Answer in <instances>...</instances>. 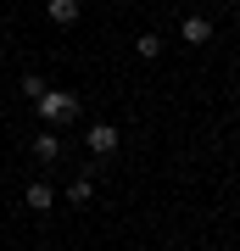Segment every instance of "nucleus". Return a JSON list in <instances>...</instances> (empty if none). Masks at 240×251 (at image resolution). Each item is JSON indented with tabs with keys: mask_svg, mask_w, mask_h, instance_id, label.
<instances>
[{
	"mask_svg": "<svg viewBox=\"0 0 240 251\" xmlns=\"http://www.w3.org/2000/svg\"><path fill=\"white\" fill-rule=\"evenodd\" d=\"M34 106H39V117H45V128H62V123L79 117V95H73V90H45Z\"/></svg>",
	"mask_w": 240,
	"mask_h": 251,
	"instance_id": "f257e3e1",
	"label": "nucleus"
},
{
	"mask_svg": "<svg viewBox=\"0 0 240 251\" xmlns=\"http://www.w3.org/2000/svg\"><path fill=\"white\" fill-rule=\"evenodd\" d=\"M84 140H89V151H95V156H112V151H117V128H112V123H89Z\"/></svg>",
	"mask_w": 240,
	"mask_h": 251,
	"instance_id": "f03ea898",
	"label": "nucleus"
},
{
	"mask_svg": "<svg viewBox=\"0 0 240 251\" xmlns=\"http://www.w3.org/2000/svg\"><path fill=\"white\" fill-rule=\"evenodd\" d=\"M179 39H185V45H207V39H213V23L207 17H185L179 23Z\"/></svg>",
	"mask_w": 240,
	"mask_h": 251,
	"instance_id": "7ed1b4c3",
	"label": "nucleus"
},
{
	"mask_svg": "<svg viewBox=\"0 0 240 251\" xmlns=\"http://www.w3.org/2000/svg\"><path fill=\"white\" fill-rule=\"evenodd\" d=\"M45 11H51L56 28H73V23H79V0H45Z\"/></svg>",
	"mask_w": 240,
	"mask_h": 251,
	"instance_id": "20e7f679",
	"label": "nucleus"
},
{
	"mask_svg": "<svg viewBox=\"0 0 240 251\" xmlns=\"http://www.w3.org/2000/svg\"><path fill=\"white\" fill-rule=\"evenodd\" d=\"M34 156L45 162V168H51V162H56V156H62V140H56V134H51V128H45V134H34Z\"/></svg>",
	"mask_w": 240,
	"mask_h": 251,
	"instance_id": "39448f33",
	"label": "nucleus"
},
{
	"mask_svg": "<svg viewBox=\"0 0 240 251\" xmlns=\"http://www.w3.org/2000/svg\"><path fill=\"white\" fill-rule=\"evenodd\" d=\"M51 184H45V179H34V184H28V206H34V212H51Z\"/></svg>",
	"mask_w": 240,
	"mask_h": 251,
	"instance_id": "423d86ee",
	"label": "nucleus"
},
{
	"mask_svg": "<svg viewBox=\"0 0 240 251\" xmlns=\"http://www.w3.org/2000/svg\"><path fill=\"white\" fill-rule=\"evenodd\" d=\"M134 50H140L145 62H157V56H162V39H157V34H140V39H134Z\"/></svg>",
	"mask_w": 240,
	"mask_h": 251,
	"instance_id": "0eeeda50",
	"label": "nucleus"
},
{
	"mask_svg": "<svg viewBox=\"0 0 240 251\" xmlns=\"http://www.w3.org/2000/svg\"><path fill=\"white\" fill-rule=\"evenodd\" d=\"M89 196H95V184H89V179H73V184H67V201H73V206H84Z\"/></svg>",
	"mask_w": 240,
	"mask_h": 251,
	"instance_id": "6e6552de",
	"label": "nucleus"
},
{
	"mask_svg": "<svg viewBox=\"0 0 240 251\" xmlns=\"http://www.w3.org/2000/svg\"><path fill=\"white\" fill-rule=\"evenodd\" d=\"M45 90H51V84H45V78H39V73H28V78H23V95H28V100H39Z\"/></svg>",
	"mask_w": 240,
	"mask_h": 251,
	"instance_id": "1a4fd4ad",
	"label": "nucleus"
}]
</instances>
